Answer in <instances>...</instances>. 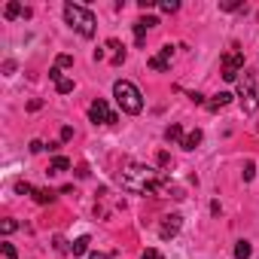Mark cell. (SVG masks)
<instances>
[{"label": "cell", "mask_w": 259, "mask_h": 259, "mask_svg": "<svg viewBox=\"0 0 259 259\" xmlns=\"http://www.w3.org/2000/svg\"><path fill=\"white\" fill-rule=\"evenodd\" d=\"M159 7H162L165 13H177V10H180V4H177V0H165V4H159Z\"/></svg>", "instance_id": "7402d4cb"}, {"label": "cell", "mask_w": 259, "mask_h": 259, "mask_svg": "<svg viewBox=\"0 0 259 259\" xmlns=\"http://www.w3.org/2000/svg\"><path fill=\"white\" fill-rule=\"evenodd\" d=\"M153 25H159V22H156V19H138V22H135V40H138V46H144V37H147V31H150Z\"/></svg>", "instance_id": "30bf717a"}, {"label": "cell", "mask_w": 259, "mask_h": 259, "mask_svg": "<svg viewBox=\"0 0 259 259\" xmlns=\"http://www.w3.org/2000/svg\"><path fill=\"white\" fill-rule=\"evenodd\" d=\"M107 49H113V64H122L125 61V49L119 46V40H107Z\"/></svg>", "instance_id": "2e32d148"}, {"label": "cell", "mask_w": 259, "mask_h": 259, "mask_svg": "<svg viewBox=\"0 0 259 259\" xmlns=\"http://www.w3.org/2000/svg\"><path fill=\"white\" fill-rule=\"evenodd\" d=\"M0 259H19V256H16V247H13L10 241L0 244Z\"/></svg>", "instance_id": "ffe728a7"}, {"label": "cell", "mask_w": 259, "mask_h": 259, "mask_svg": "<svg viewBox=\"0 0 259 259\" xmlns=\"http://www.w3.org/2000/svg\"><path fill=\"white\" fill-rule=\"evenodd\" d=\"M238 101H241L244 113H256V107H259V76H256V70H244L238 76Z\"/></svg>", "instance_id": "277c9868"}, {"label": "cell", "mask_w": 259, "mask_h": 259, "mask_svg": "<svg viewBox=\"0 0 259 259\" xmlns=\"http://www.w3.org/2000/svg\"><path fill=\"white\" fill-rule=\"evenodd\" d=\"M250 253H253L250 241H238L235 244V259H250Z\"/></svg>", "instance_id": "d6986e66"}, {"label": "cell", "mask_w": 259, "mask_h": 259, "mask_svg": "<svg viewBox=\"0 0 259 259\" xmlns=\"http://www.w3.org/2000/svg\"><path fill=\"white\" fill-rule=\"evenodd\" d=\"M49 76H52V82H55L58 95H67V92H73V79H67V76L61 73V67H52V70H49Z\"/></svg>", "instance_id": "9c48e42d"}, {"label": "cell", "mask_w": 259, "mask_h": 259, "mask_svg": "<svg viewBox=\"0 0 259 259\" xmlns=\"http://www.w3.org/2000/svg\"><path fill=\"white\" fill-rule=\"evenodd\" d=\"M198 144H201V128H192V132L183 138V144H180V147H183V150H195Z\"/></svg>", "instance_id": "4fadbf2b"}, {"label": "cell", "mask_w": 259, "mask_h": 259, "mask_svg": "<svg viewBox=\"0 0 259 259\" xmlns=\"http://www.w3.org/2000/svg\"><path fill=\"white\" fill-rule=\"evenodd\" d=\"M70 138H73V128L64 125V128H61V141H70Z\"/></svg>", "instance_id": "4316f807"}, {"label": "cell", "mask_w": 259, "mask_h": 259, "mask_svg": "<svg viewBox=\"0 0 259 259\" xmlns=\"http://www.w3.org/2000/svg\"><path fill=\"white\" fill-rule=\"evenodd\" d=\"M229 101H232V95H229V92H217V95L207 101V110H210V113H217V110H223Z\"/></svg>", "instance_id": "7c38bea8"}, {"label": "cell", "mask_w": 259, "mask_h": 259, "mask_svg": "<svg viewBox=\"0 0 259 259\" xmlns=\"http://www.w3.org/2000/svg\"><path fill=\"white\" fill-rule=\"evenodd\" d=\"M241 73H244V55H241L238 49L226 52V55H223V79H226V82H235Z\"/></svg>", "instance_id": "5b68a950"}, {"label": "cell", "mask_w": 259, "mask_h": 259, "mask_svg": "<svg viewBox=\"0 0 259 259\" xmlns=\"http://www.w3.org/2000/svg\"><path fill=\"white\" fill-rule=\"evenodd\" d=\"M244 4H241V0H223V4H220V10H226V13H235V10H241Z\"/></svg>", "instance_id": "44dd1931"}, {"label": "cell", "mask_w": 259, "mask_h": 259, "mask_svg": "<svg viewBox=\"0 0 259 259\" xmlns=\"http://www.w3.org/2000/svg\"><path fill=\"white\" fill-rule=\"evenodd\" d=\"M89 119H92L95 125H113V122H116V113L107 107L104 98H98V101H92V107H89Z\"/></svg>", "instance_id": "8992f818"}, {"label": "cell", "mask_w": 259, "mask_h": 259, "mask_svg": "<svg viewBox=\"0 0 259 259\" xmlns=\"http://www.w3.org/2000/svg\"><path fill=\"white\" fill-rule=\"evenodd\" d=\"M244 180H253V165H250V162L244 165Z\"/></svg>", "instance_id": "83f0119b"}, {"label": "cell", "mask_w": 259, "mask_h": 259, "mask_svg": "<svg viewBox=\"0 0 259 259\" xmlns=\"http://www.w3.org/2000/svg\"><path fill=\"white\" fill-rule=\"evenodd\" d=\"M70 168V159H64V156H55L52 159V165H49V171L52 174H61V171H67Z\"/></svg>", "instance_id": "e0dca14e"}, {"label": "cell", "mask_w": 259, "mask_h": 259, "mask_svg": "<svg viewBox=\"0 0 259 259\" xmlns=\"http://www.w3.org/2000/svg\"><path fill=\"white\" fill-rule=\"evenodd\" d=\"M16 229H19V223H16V220H4V235H13Z\"/></svg>", "instance_id": "603a6c76"}, {"label": "cell", "mask_w": 259, "mask_h": 259, "mask_svg": "<svg viewBox=\"0 0 259 259\" xmlns=\"http://www.w3.org/2000/svg\"><path fill=\"white\" fill-rule=\"evenodd\" d=\"M122 186L128 192H141V195H156V192L168 189L162 174L156 168H147V165H128L122 171Z\"/></svg>", "instance_id": "6da1fadb"}, {"label": "cell", "mask_w": 259, "mask_h": 259, "mask_svg": "<svg viewBox=\"0 0 259 259\" xmlns=\"http://www.w3.org/2000/svg\"><path fill=\"white\" fill-rule=\"evenodd\" d=\"M89 259H110V256H107V253H92Z\"/></svg>", "instance_id": "f1b7e54d"}, {"label": "cell", "mask_w": 259, "mask_h": 259, "mask_svg": "<svg viewBox=\"0 0 259 259\" xmlns=\"http://www.w3.org/2000/svg\"><path fill=\"white\" fill-rule=\"evenodd\" d=\"M171 55H174V46L168 43V46H162L159 55L150 58V67H153V70H168V67H171Z\"/></svg>", "instance_id": "ba28073f"}, {"label": "cell", "mask_w": 259, "mask_h": 259, "mask_svg": "<svg viewBox=\"0 0 259 259\" xmlns=\"http://www.w3.org/2000/svg\"><path fill=\"white\" fill-rule=\"evenodd\" d=\"M180 226H183V217H180V213H168V217L162 220V226H159V235H162L165 241H168V238H177Z\"/></svg>", "instance_id": "52a82bcc"}, {"label": "cell", "mask_w": 259, "mask_h": 259, "mask_svg": "<svg viewBox=\"0 0 259 259\" xmlns=\"http://www.w3.org/2000/svg\"><path fill=\"white\" fill-rule=\"evenodd\" d=\"M183 138H186V135H183V128H180L177 122L165 128V141H174V144H183Z\"/></svg>", "instance_id": "5bb4252c"}, {"label": "cell", "mask_w": 259, "mask_h": 259, "mask_svg": "<svg viewBox=\"0 0 259 259\" xmlns=\"http://www.w3.org/2000/svg\"><path fill=\"white\" fill-rule=\"evenodd\" d=\"M31 195H34V201H37V204H52V201H55V195H52L49 189H34Z\"/></svg>", "instance_id": "ac0fdd59"}, {"label": "cell", "mask_w": 259, "mask_h": 259, "mask_svg": "<svg viewBox=\"0 0 259 259\" xmlns=\"http://www.w3.org/2000/svg\"><path fill=\"white\" fill-rule=\"evenodd\" d=\"M43 150H46L43 141H31V153H43Z\"/></svg>", "instance_id": "484cf974"}, {"label": "cell", "mask_w": 259, "mask_h": 259, "mask_svg": "<svg viewBox=\"0 0 259 259\" xmlns=\"http://www.w3.org/2000/svg\"><path fill=\"white\" fill-rule=\"evenodd\" d=\"M89 244H92V238H89V235L76 238V241H73V247H70V250H73V256H85V253H89Z\"/></svg>", "instance_id": "9a60e30c"}, {"label": "cell", "mask_w": 259, "mask_h": 259, "mask_svg": "<svg viewBox=\"0 0 259 259\" xmlns=\"http://www.w3.org/2000/svg\"><path fill=\"white\" fill-rule=\"evenodd\" d=\"M113 98H116V104L122 107V113L138 116V113L144 110V95H141V89H138L135 82H128V79H116V82H113Z\"/></svg>", "instance_id": "7a4b0ae2"}, {"label": "cell", "mask_w": 259, "mask_h": 259, "mask_svg": "<svg viewBox=\"0 0 259 259\" xmlns=\"http://www.w3.org/2000/svg\"><path fill=\"white\" fill-rule=\"evenodd\" d=\"M70 64H73L70 55H58V61H55V67H70Z\"/></svg>", "instance_id": "d4e9b609"}, {"label": "cell", "mask_w": 259, "mask_h": 259, "mask_svg": "<svg viewBox=\"0 0 259 259\" xmlns=\"http://www.w3.org/2000/svg\"><path fill=\"white\" fill-rule=\"evenodd\" d=\"M64 19H67V25H70L79 37H85V40H92L95 31H98L95 16H92L85 7H79V4H64Z\"/></svg>", "instance_id": "3957f363"}, {"label": "cell", "mask_w": 259, "mask_h": 259, "mask_svg": "<svg viewBox=\"0 0 259 259\" xmlns=\"http://www.w3.org/2000/svg\"><path fill=\"white\" fill-rule=\"evenodd\" d=\"M141 259H165V256H162L159 250H153V247H150V250H144V253H141Z\"/></svg>", "instance_id": "cb8c5ba5"}, {"label": "cell", "mask_w": 259, "mask_h": 259, "mask_svg": "<svg viewBox=\"0 0 259 259\" xmlns=\"http://www.w3.org/2000/svg\"><path fill=\"white\" fill-rule=\"evenodd\" d=\"M19 16H25V19H28V16H31V10H25L22 4H16V0H13V4H7L4 19H7V22H13V19H19Z\"/></svg>", "instance_id": "8fae6325"}]
</instances>
